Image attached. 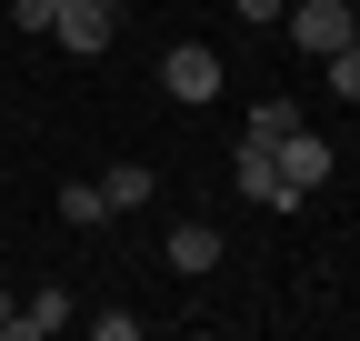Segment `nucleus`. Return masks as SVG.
I'll list each match as a JSON object with an SVG mask.
<instances>
[{
  "instance_id": "12",
  "label": "nucleus",
  "mask_w": 360,
  "mask_h": 341,
  "mask_svg": "<svg viewBox=\"0 0 360 341\" xmlns=\"http://www.w3.org/2000/svg\"><path fill=\"white\" fill-rule=\"evenodd\" d=\"M11 20H20V30H51V20H60V0H11Z\"/></svg>"
},
{
  "instance_id": "3",
  "label": "nucleus",
  "mask_w": 360,
  "mask_h": 341,
  "mask_svg": "<svg viewBox=\"0 0 360 341\" xmlns=\"http://www.w3.org/2000/svg\"><path fill=\"white\" fill-rule=\"evenodd\" d=\"M51 40H60V51H110V40H120V0H60V20H51Z\"/></svg>"
},
{
  "instance_id": "14",
  "label": "nucleus",
  "mask_w": 360,
  "mask_h": 341,
  "mask_svg": "<svg viewBox=\"0 0 360 341\" xmlns=\"http://www.w3.org/2000/svg\"><path fill=\"white\" fill-rule=\"evenodd\" d=\"M0 331H11V291H0Z\"/></svg>"
},
{
  "instance_id": "2",
  "label": "nucleus",
  "mask_w": 360,
  "mask_h": 341,
  "mask_svg": "<svg viewBox=\"0 0 360 341\" xmlns=\"http://www.w3.org/2000/svg\"><path fill=\"white\" fill-rule=\"evenodd\" d=\"M220 80H231V70H220V51H210V40H180V51L160 61V91H170L180 111H200V101H220Z\"/></svg>"
},
{
  "instance_id": "6",
  "label": "nucleus",
  "mask_w": 360,
  "mask_h": 341,
  "mask_svg": "<svg viewBox=\"0 0 360 341\" xmlns=\"http://www.w3.org/2000/svg\"><path fill=\"white\" fill-rule=\"evenodd\" d=\"M231 181H240V201H260V211H290V201H281V170H270V141H250V131H240V151H231Z\"/></svg>"
},
{
  "instance_id": "1",
  "label": "nucleus",
  "mask_w": 360,
  "mask_h": 341,
  "mask_svg": "<svg viewBox=\"0 0 360 341\" xmlns=\"http://www.w3.org/2000/svg\"><path fill=\"white\" fill-rule=\"evenodd\" d=\"M270 170H281V201L300 211L310 191L330 181V141H321V131H310V120H300V131H281V141H270Z\"/></svg>"
},
{
  "instance_id": "5",
  "label": "nucleus",
  "mask_w": 360,
  "mask_h": 341,
  "mask_svg": "<svg viewBox=\"0 0 360 341\" xmlns=\"http://www.w3.org/2000/svg\"><path fill=\"white\" fill-rule=\"evenodd\" d=\"M70 311H80V302H70V291L51 281V291H30V302H11V331H0V341H51Z\"/></svg>"
},
{
  "instance_id": "4",
  "label": "nucleus",
  "mask_w": 360,
  "mask_h": 341,
  "mask_svg": "<svg viewBox=\"0 0 360 341\" xmlns=\"http://www.w3.org/2000/svg\"><path fill=\"white\" fill-rule=\"evenodd\" d=\"M281 20H290V40H300L310 61H330L340 40H350V0H290Z\"/></svg>"
},
{
  "instance_id": "9",
  "label": "nucleus",
  "mask_w": 360,
  "mask_h": 341,
  "mask_svg": "<svg viewBox=\"0 0 360 341\" xmlns=\"http://www.w3.org/2000/svg\"><path fill=\"white\" fill-rule=\"evenodd\" d=\"M240 131H250V141H281V131H300V101H281V91H270V101H250V120H240Z\"/></svg>"
},
{
  "instance_id": "8",
  "label": "nucleus",
  "mask_w": 360,
  "mask_h": 341,
  "mask_svg": "<svg viewBox=\"0 0 360 341\" xmlns=\"http://www.w3.org/2000/svg\"><path fill=\"white\" fill-rule=\"evenodd\" d=\"M101 201H110V211H141V201H150V161H110V170H101Z\"/></svg>"
},
{
  "instance_id": "7",
  "label": "nucleus",
  "mask_w": 360,
  "mask_h": 341,
  "mask_svg": "<svg viewBox=\"0 0 360 341\" xmlns=\"http://www.w3.org/2000/svg\"><path fill=\"white\" fill-rule=\"evenodd\" d=\"M170 271H220V221H170Z\"/></svg>"
},
{
  "instance_id": "10",
  "label": "nucleus",
  "mask_w": 360,
  "mask_h": 341,
  "mask_svg": "<svg viewBox=\"0 0 360 341\" xmlns=\"http://www.w3.org/2000/svg\"><path fill=\"white\" fill-rule=\"evenodd\" d=\"M60 221H70V231H101V221H110L101 181H70V191H60Z\"/></svg>"
},
{
  "instance_id": "13",
  "label": "nucleus",
  "mask_w": 360,
  "mask_h": 341,
  "mask_svg": "<svg viewBox=\"0 0 360 341\" xmlns=\"http://www.w3.org/2000/svg\"><path fill=\"white\" fill-rule=\"evenodd\" d=\"M231 11H240V20H281L290 0H231Z\"/></svg>"
},
{
  "instance_id": "11",
  "label": "nucleus",
  "mask_w": 360,
  "mask_h": 341,
  "mask_svg": "<svg viewBox=\"0 0 360 341\" xmlns=\"http://www.w3.org/2000/svg\"><path fill=\"white\" fill-rule=\"evenodd\" d=\"M321 80H330V91H340V101H360V40H340V51L321 61Z\"/></svg>"
}]
</instances>
